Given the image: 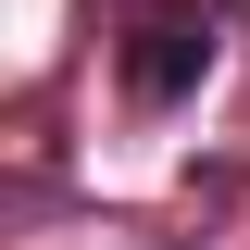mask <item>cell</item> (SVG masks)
<instances>
[{"mask_svg": "<svg viewBox=\"0 0 250 250\" xmlns=\"http://www.w3.org/2000/svg\"><path fill=\"white\" fill-rule=\"evenodd\" d=\"M200 62H213V25L200 13H138V50H125V88L138 100H175Z\"/></svg>", "mask_w": 250, "mask_h": 250, "instance_id": "6da1fadb", "label": "cell"}]
</instances>
